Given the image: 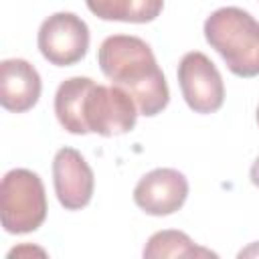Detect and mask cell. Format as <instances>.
<instances>
[{"mask_svg":"<svg viewBox=\"0 0 259 259\" xmlns=\"http://www.w3.org/2000/svg\"><path fill=\"white\" fill-rule=\"evenodd\" d=\"M142 255L148 259H154V257H217V253L198 247L186 233L172 231V229L154 233L148 239Z\"/></svg>","mask_w":259,"mask_h":259,"instance_id":"8fae6325","label":"cell"},{"mask_svg":"<svg viewBox=\"0 0 259 259\" xmlns=\"http://www.w3.org/2000/svg\"><path fill=\"white\" fill-rule=\"evenodd\" d=\"M36 45L40 55L57 67L79 63L89 49V26L73 12H55L42 20Z\"/></svg>","mask_w":259,"mask_h":259,"instance_id":"5b68a950","label":"cell"},{"mask_svg":"<svg viewBox=\"0 0 259 259\" xmlns=\"http://www.w3.org/2000/svg\"><path fill=\"white\" fill-rule=\"evenodd\" d=\"M87 8L101 20L144 24L160 16L164 0H85Z\"/></svg>","mask_w":259,"mask_h":259,"instance_id":"30bf717a","label":"cell"},{"mask_svg":"<svg viewBox=\"0 0 259 259\" xmlns=\"http://www.w3.org/2000/svg\"><path fill=\"white\" fill-rule=\"evenodd\" d=\"M40 75L24 59H6L0 63V103L12 113L32 109L40 97Z\"/></svg>","mask_w":259,"mask_h":259,"instance_id":"9c48e42d","label":"cell"},{"mask_svg":"<svg viewBox=\"0 0 259 259\" xmlns=\"http://www.w3.org/2000/svg\"><path fill=\"white\" fill-rule=\"evenodd\" d=\"M178 85L194 113H214L223 107L225 83L217 65L204 53L190 51L180 59Z\"/></svg>","mask_w":259,"mask_h":259,"instance_id":"8992f818","label":"cell"},{"mask_svg":"<svg viewBox=\"0 0 259 259\" xmlns=\"http://www.w3.org/2000/svg\"><path fill=\"white\" fill-rule=\"evenodd\" d=\"M188 180L174 168H156L144 174L134 188V202L152 217H168L184 206Z\"/></svg>","mask_w":259,"mask_h":259,"instance_id":"52a82bcc","label":"cell"},{"mask_svg":"<svg viewBox=\"0 0 259 259\" xmlns=\"http://www.w3.org/2000/svg\"><path fill=\"white\" fill-rule=\"evenodd\" d=\"M134 97L117 85H99L89 77H69L55 93V115L63 130L75 136H121L138 119Z\"/></svg>","mask_w":259,"mask_h":259,"instance_id":"6da1fadb","label":"cell"},{"mask_svg":"<svg viewBox=\"0 0 259 259\" xmlns=\"http://www.w3.org/2000/svg\"><path fill=\"white\" fill-rule=\"evenodd\" d=\"M55 194L65 210H81L91 202L95 176L75 148H61L53 158Z\"/></svg>","mask_w":259,"mask_h":259,"instance_id":"ba28073f","label":"cell"},{"mask_svg":"<svg viewBox=\"0 0 259 259\" xmlns=\"http://www.w3.org/2000/svg\"><path fill=\"white\" fill-rule=\"evenodd\" d=\"M204 38L233 75L243 79L259 75V22L247 10L237 6L214 10L204 20Z\"/></svg>","mask_w":259,"mask_h":259,"instance_id":"3957f363","label":"cell"},{"mask_svg":"<svg viewBox=\"0 0 259 259\" xmlns=\"http://www.w3.org/2000/svg\"><path fill=\"white\" fill-rule=\"evenodd\" d=\"M101 73L117 87L125 89L142 115H158L170 101V89L156 57L146 40L132 34L107 36L99 51Z\"/></svg>","mask_w":259,"mask_h":259,"instance_id":"7a4b0ae2","label":"cell"},{"mask_svg":"<svg viewBox=\"0 0 259 259\" xmlns=\"http://www.w3.org/2000/svg\"><path fill=\"white\" fill-rule=\"evenodd\" d=\"M249 178H251V182L259 188V156L255 158V162L251 164V170H249Z\"/></svg>","mask_w":259,"mask_h":259,"instance_id":"7c38bea8","label":"cell"},{"mask_svg":"<svg viewBox=\"0 0 259 259\" xmlns=\"http://www.w3.org/2000/svg\"><path fill=\"white\" fill-rule=\"evenodd\" d=\"M2 227L10 235L36 231L47 219L45 184L36 172L26 168L8 170L0 184Z\"/></svg>","mask_w":259,"mask_h":259,"instance_id":"277c9868","label":"cell"},{"mask_svg":"<svg viewBox=\"0 0 259 259\" xmlns=\"http://www.w3.org/2000/svg\"><path fill=\"white\" fill-rule=\"evenodd\" d=\"M255 119H257V125H259V105H257V113H255Z\"/></svg>","mask_w":259,"mask_h":259,"instance_id":"4fadbf2b","label":"cell"}]
</instances>
